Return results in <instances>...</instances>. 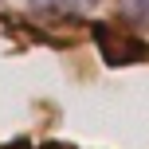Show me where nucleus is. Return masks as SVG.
<instances>
[{"label": "nucleus", "instance_id": "2", "mask_svg": "<svg viewBox=\"0 0 149 149\" xmlns=\"http://www.w3.org/2000/svg\"><path fill=\"white\" fill-rule=\"evenodd\" d=\"M126 12L134 16L137 24H149V0H126Z\"/></svg>", "mask_w": 149, "mask_h": 149}, {"label": "nucleus", "instance_id": "1", "mask_svg": "<svg viewBox=\"0 0 149 149\" xmlns=\"http://www.w3.org/2000/svg\"><path fill=\"white\" fill-rule=\"evenodd\" d=\"M39 8H55V12H74V8H86L90 0H36Z\"/></svg>", "mask_w": 149, "mask_h": 149}]
</instances>
